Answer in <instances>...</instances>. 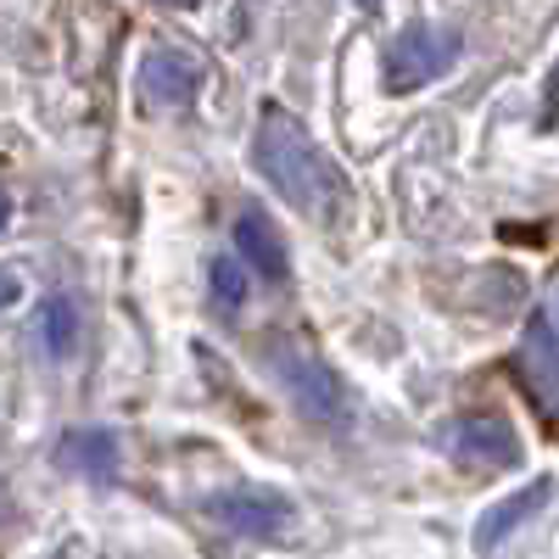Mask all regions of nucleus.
<instances>
[{
    "label": "nucleus",
    "instance_id": "f257e3e1",
    "mask_svg": "<svg viewBox=\"0 0 559 559\" xmlns=\"http://www.w3.org/2000/svg\"><path fill=\"white\" fill-rule=\"evenodd\" d=\"M252 163H258V174L274 185V191L286 197L297 213H308V218H336L347 207L342 163L324 152L292 112H280V107L263 112V123L252 134Z\"/></svg>",
    "mask_w": 559,
    "mask_h": 559
},
{
    "label": "nucleus",
    "instance_id": "f03ea898",
    "mask_svg": "<svg viewBox=\"0 0 559 559\" xmlns=\"http://www.w3.org/2000/svg\"><path fill=\"white\" fill-rule=\"evenodd\" d=\"M274 376L286 381L292 403L313 419V426H353V392L319 353H308L297 342H280L274 347Z\"/></svg>",
    "mask_w": 559,
    "mask_h": 559
},
{
    "label": "nucleus",
    "instance_id": "7ed1b4c3",
    "mask_svg": "<svg viewBox=\"0 0 559 559\" xmlns=\"http://www.w3.org/2000/svg\"><path fill=\"white\" fill-rule=\"evenodd\" d=\"M509 369H515V381L532 397V408L543 414V426L559 431V331H554L548 313L526 319V336H521L515 358H509Z\"/></svg>",
    "mask_w": 559,
    "mask_h": 559
},
{
    "label": "nucleus",
    "instance_id": "20e7f679",
    "mask_svg": "<svg viewBox=\"0 0 559 559\" xmlns=\"http://www.w3.org/2000/svg\"><path fill=\"white\" fill-rule=\"evenodd\" d=\"M207 515H213L224 532H236V537L274 543V537L292 532L297 509L280 498V492H269V487H229V492H213V498H207Z\"/></svg>",
    "mask_w": 559,
    "mask_h": 559
},
{
    "label": "nucleus",
    "instance_id": "39448f33",
    "mask_svg": "<svg viewBox=\"0 0 559 559\" xmlns=\"http://www.w3.org/2000/svg\"><path fill=\"white\" fill-rule=\"evenodd\" d=\"M453 62H459V39H453V34L403 28V34L386 45V90H392V96H408V90L442 79Z\"/></svg>",
    "mask_w": 559,
    "mask_h": 559
},
{
    "label": "nucleus",
    "instance_id": "423d86ee",
    "mask_svg": "<svg viewBox=\"0 0 559 559\" xmlns=\"http://www.w3.org/2000/svg\"><path fill=\"white\" fill-rule=\"evenodd\" d=\"M202 84H207V68L191 51H179V45H152L146 62H140V96H146L152 107H163V112L197 107Z\"/></svg>",
    "mask_w": 559,
    "mask_h": 559
},
{
    "label": "nucleus",
    "instance_id": "0eeeda50",
    "mask_svg": "<svg viewBox=\"0 0 559 559\" xmlns=\"http://www.w3.org/2000/svg\"><path fill=\"white\" fill-rule=\"evenodd\" d=\"M453 453L464 464H487V471H509L521 464V437L503 414H464L453 426Z\"/></svg>",
    "mask_w": 559,
    "mask_h": 559
},
{
    "label": "nucleus",
    "instance_id": "6e6552de",
    "mask_svg": "<svg viewBox=\"0 0 559 559\" xmlns=\"http://www.w3.org/2000/svg\"><path fill=\"white\" fill-rule=\"evenodd\" d=\"M236 258L247 263V269H258L263 280H292V252H286V241H280V229H274V218L258 207V202H247L241 213H236Z\"/></svg>",
    "mask_w": 559,
    "mask_h": 559
},
{
    "label": "nucleus",
    "instance_id": "1a4fd4ad",
    "mask_svg": "<svg viewBox=\"0 0 559 559\" xmlns=\"http://www.w3.org/2000/svg\"><path fill=\"white\" fill-rule=\"evenodd\" d=\"M57 464H62V471H73V476L107 481L118 471V437L112 431H73V437H62Z\"/></svg>",
    "mask_w": 559,
    "mask_h": 559
},
{
    "label": "nucleus",
    "instance_id": "9d476101",
    "mask_svg": "<svg viewBox=\"0 0 559 559\" xmlns=\"http://www.w3.org/2000/svg\"><path fill=\"white\" fill-rule=\"evenodd\" d=\"M543 498H548V481H532V487H521L515 498H503V503H492L487 515H481V526H476V548L487 554V548H498L509 532H515L526 515H537L543 509Z\"/></svg>",
    "mask_w": 559,
    "mask_h": 559
},
{
    "label": "nucleus",
    "instance_id": "9b49d317",
    "mask_svg": "<svg viewBox=\"0 0 559 559\" xmlns=\"http://www.w3.org/2000/svg\"><path fill=\"white\" fill-rule=\"evenodd\" d=\"M34 331H39V342H45V353L51 358H73L79 353V308H73V297H45L39 302V319H34Z\"/></svg>",
    "mask_w": 559,
    "mask_h": 559
},
{
    "label": "nucleus",
    "instance_id": "f8f14e48",
    "mask_svg": "<svg viewBox=\"0 0 559 559\" xmlns=\"http://www.w3.org/2000/svg\"><path fill=\"white\" fill-rule=\"evenodd\" d=\"M207 297L218 319H236L247 308V263L241 258H213L207 263Z\"/></svg>",
    "mask_w": 559,
    "mask_h": 559
},
{
    "label": "nucleus",
    "instance_id": "ddd939ff",
    "mask_svg": "<svg viewBox=\"0 0 559 559\" xmlns=\"http://www.w3.org/2000/svg\"><path fill=\"white\" fill-rule=\"evenodd\" d=\"M17 297H23V280L17 274H0V308H12Z\"/></svg>",
    "mask_w": 559,
    "mask_h": 559
},
{
    "label": "nucleus",
    "instance_id": "4468645a",
    "mask_svg": "<svg viewBox=\"0 0 559 559\" xmlns=\"http://www.w3.org/2000/svg\"><path fill=\"white\" fill-rule=\"evenodd\" d=\"M7 218H12V197L0 191V229H7Z\"/></svg>",
    "mask_w": 559,
    "mask_h": 559
},
{
    "label": "nucleus",
    "instance_id": "2eb2a0df",
    "mask_svg": "<svg viewBox=\"0 0 559 559\" xmlns=\"http://www.w3.org/2000/svg\"><path fill=\"white\" fill-rule=\"evenodd\" d=\"M163 7H197V0H163Z\"/></svg>",
    "mask_w": 559,
    "mask_h": 559
}]
</instances>
